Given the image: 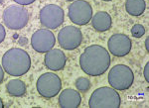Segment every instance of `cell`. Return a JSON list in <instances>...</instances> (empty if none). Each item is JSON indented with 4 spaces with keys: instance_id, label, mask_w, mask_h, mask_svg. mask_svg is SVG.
I'll return each mask as SVG.
<instances>
[{
    "instance_id": "d4e9b609",
    "label": "cell",
    "mask_w": 149,
    "mask_h": 108,
    "mask_svg": "<svg viewBox=\"0 0 149 108\" xmlns=\"http://www.w3.org/2000/svg\"><path fill=\"white\" fill-rule=\"evenodd\" d=\"M102 1H111V0H102Z\"/></svg>"
},
{
    "instance_id": "4316f807",
    "label": "cell",
    "mask_w": 149,
    "mask_h": 108,
    "mask_svg": "<svg viewBox=\"0 0 149 108\" xmlns=\"http://www.w3.org/2000/svg\"><path fill=\"white\" fill-rule=\"evenodd\" d=\"M66 1H74V0H66Z\"/></svg>"
},
{
    "instance_id": "3957f363",
    "label": "cell",
    "mask_w": 149,
    "mask_h": 108,
    "mask_svg": "<svg viewBox=\"0 0 149 108\" xmlns=\"http://www.w3.org/2000/svg\"><path fill=\"white\" fill-rule=\"evenodd\" d=\"M121 99L118 92L112 87H100L91 95L88 106L91 108H118Z\"/></svg>"
},
{
    "instance_id": "4fadbf2b",
    "label": "cell",
    "mask_w": 149,
    "mask_h": 108,
    "mask_svg": "<svg viewBox=\"0 0 149 108\" xmlns=\"http://www.w3.org/2000/svg\"><path fill=\"white\" fill-rule=\"evenodd\" d=\"M81 96L78 90L67 88L59 95V105L62 108H78L81 105Z\"/></svg>"
},
{
    "instance_id": "603a6c76",
    "label": "cell",
    "mask_w": 149,
    "mask_h": 108,
    "mask_svg": "<svg viewBox=\"0 0 149 108\" xmlns=\"http://www.w3.org/2000/svg\"><path fill=\"white\" fill-rule=\"evenodd\" d=\"M145 48L147 51H149V38H146L145 40Z\"/></svg>"
},
{
    "instance_id": "d6986e66",
    "label": "cell",
    "mask_w": 149,
    "mask_h": 108,
    "mask_svg": "<svg viewBox=\"0 0 149 108\" xmlns=\"http://www.w3.org/2000/svg\"><path fill=\"white\" fill-rule=\"evenodd\" d=\"M14 1L17 4H19V5L25 6V5H30V4H32L36 0H14Z\"/></svg>"
},
{
    "instance_id": "cb8c5ba5",
    "label": "cell",
    "mask_w": 149,
    "mask_h": 108,
    "mask_svg": "<svg viewBox=\"0 0 149 108\" xmlns=\"http://www.w3.org/2000/svg\"><path fill=\"white\" fill-rule=\"evenodd\" d=\"M4 105H3V102H2V100H1V98H0V108H2Z\"/></svg>"
},
{
    "instance_id": "7402d4cb",
    "label": "cell",
    "mask_w": 149,
    "mask_h": 108,
    "mask_svg": "<svg viewBox=\"0 0 149 108\" xmlns=\"http://www.w3.org/2000/svg\"><path fill=\"white\" fill-rule=\"evenodd\" d=\"M3 78H4V69L0 66V84H1V82L3 81Z\"/></svg>"
},
{
    "instance_id": "277c9868",
    "label": "cell",
    "mask_w": 149,
    "mask_h": 108,
    "mask_svg": "<svg viewBox=\"0 0 149 108\" xmlns=\"http://www.w3.org/2000/svg\"><path fill=\"white\" fill-rule=\"evenodd\" d=\"M107 80L110 86L115 90H125L133 84L134 74L129 66L116 64L109 71Z\"/></svg>"
},
{
    "instance_id": "52a82bcc",
    "label": "cell",
    "mask_w": 149,
    "mask_h": 108,
    "mask_svg": "<svg viewBox=\"0 0 149 108\" xmlns=\"http://www.w3.org/2000/svg\"><path fill=\"white\" fill-rule=\"evenodd\" d=\"M65 12L56 4H48L40 11V23L47 29H57L64 23Z\"/></svg>"
},
{
    "instance_id": "484cf974",
    "label": "cell",
    "mask_w": 149,
    "mask_h": 108,
    "mask_svg": "<svg viewBox=\"0 0 149 108\" xmlns=\"http://www.w3.org/2000/svg\"><path fill=\"white\" fill-rule=\"evenodd\" d=\"M3 1H4V0H0V3H2Z\"/></svg>"
},
{
    "instance_id": "2e32d148",
    "label": "cell",
    "mask_w": 149,
    "mask_h": 108,
    "mask_svg": "<svg viewBox=\"0 0 149 108\" xmlns=\"http://www.w3.org/2000/svg\"><path fill=\"white\" fill-rule=\"evenodd\" d=\"M6 90L11 96L20 97L26 93V84L21 80H11L6 84Z\"/></svg>"
},
{
    "instance_id": "8992f818",
    "label": "cell",
    "mask_w": 149,
    "mask_h": 108,
    "mask_svg": "<svg viewBox=\"0 0 149 108\" xmlns=\"http://www.w3.org/2000/svg\"><path fill=\"white\" fill-rule=\"evenodd\" d=\"M36 88L41 96L52 98L56 96L62 88L61 78L56 73H46L40 75L36 82Z\"/></svg>"
},
{
    "instance_id": "ffe728a7",
    "label": "cell",
    "mask_w": 149,
    "mask_h": 108,
    "mask_svg": "<svg viewBox=\"0 0 149 108\" xmlns=\"http://www.w3.org/2000/svg\"><path fill=\"white\" fill-rule=\"evenodd\" d=\"M6 37V32H5V29H4L3 25L0 24V43H2L4 41Z\"/></svg>"
},
{
    "instance_id": "7c38bea8",
    "label": "cell",
    "mask_w": 149,
    "mask_h": 108,
    "mask_svg": "<svg viewBox=\"0 0 149 108\" xmlns=\"http://www.w3.org/2000/svg\"><path fill=\"white\" fill-rule=\"evenodd\" d=\"M66 55L60 49H52L46 53L44 57L45 66L53 71H62L66 66Z\"/></svg>"
},
{
    "instance_id": "7a4b0ae2",
    "label": "cell",
    "mask_w": 149,
    "mask_h": 108,
    "mask_svg": "<svg viewBox=\"0 0 149 108\" xmlns=\"http://www.w3.org/2000/svg\"><path fill=\"white\" fill-rule=\"evenodd\" d=\"M2 68L9 75L22 76L31 68L29 54L20 48H12L2 57Z\"/></svg>"
},
{
    "instance_id": "5bb4252c",
    "label": "cell",
    "mask_w": 149,
    "mask_h": 108,
    "mask_svg": "<svg viewBox=\"0 0 149 108\" xmlns=\"http://www.w3.org/2000/svg\"><path fill=\"white\" fill-rule=\"evenodd\" d=\"M92 26L97 32L109 31L112 26L111 16L105 11L97 12L92 17Z\"/></svg>"
},
{
    "instance_id": "5b68a950",
    "label": "cell",
    "mask_w": 149,
    "mask_h": 108,
    "mask_svg": "<svg viewBox=\"0 0 149 108\" xmlns=\"http://www.w3.org/2000/svg\"><path fill=\"white\" fill-rule=\"evenodd\" d=\"M2 19L5 26L11 30H20L27 25L29 13L22 5H10L2 14Z\"/></svg>"
},
{
    "instance_id": "9a60e30c",
    "label": "cell",
    "mask_w": 149,
    "mask_h": 108,
    "mask_svg": "<svg viewBox=\"0 0 149 108\" xmlns=\"http://www.w3.org/2000/svg\"><path fill=\"white\" fill-rule=\"evenodd\" d=\"M146 9V4L144 0H126L125 2V10L130 16L142 15Z\"/></svg>"
},
{
    "instance_id": "8fae6325",
    "label": "cell",
    "mask_w": 149,
    "mask_h": 108,
    "mask_svg": "<svg viewBox=\"0 0 149 108\" xmlns=\"http://www.w3.org/2000/svg\"><path fill=\"white\" fill-rule=\"evenodd\" d=\"M131 40L127 35L114 34L107 42L109 52L115 57H124L129 54L131 50Z\"/></svg>"
},
{
    "instance_id": "ac0fdd59",
    "label": "cell",
    "mask_w": 149,
    "mask_h": 108,
    "mask_svg": "<svg viewBox=\"0 0 149 108\" xmlns=\"http://www.w3.org/2000/svg\"><path fill=\"white\" fill-rule=\"evenodd\" d=\"M145 34V28L140 24H135L131 28V35L135 38H140Z\"/></svg>"
},
{
    "instance_id": "e0dca14e",
    "label": "cell",
    "mask_w": 149,
    "mask_h": 108,
    "mask_svg": "<svg viewBox=\"0 0 149 108\" xmlns=\"http://www.w3.org/2000/svg\"><path fill=\"white\" fill-rule=\"evenodd\" d=\"M90 86H91L90 80L86 78H80L76 80V87L80 91L85 92V91L90 89Z\"/></svg>"
},
{
    "instance_id": "30bf717a",
    "label": "cell",
    "mask_w": 149,
    "mask_h": 108,
    "mask_svg": "<svg viewBox=\"0 0 149 108\" xmlns=\"http://www.w3.org/2000/svg\"><path fill=\"white\" fill-rule=\"evenodd\" d=\"M56 38L49 29L36 31L31 38V46L38 53H47L54 48Z\"/></svg>"
},
{
    "instance_id": "44dd1931",
    "label": "cell",
    "mask_w": 149,
    "mask_h": 108,
    "mask_svg": "<svg viewBox=\"0 0 149 108\" xmlns=\"http://www.w3.org/2000/svg\"><path fill=\"white\" fill-rule=\"evenodd\" d=\"M144 78H145V80L149 82V63H147L145 64V68H144Z\"/></svg>"
},
{
    "instance_id": "6da1fadb",
    "label": "cell",
    "mask_w": 149,
    "mask_h": 108,
    "mask_svg": "<svg viewBox=\"0 0 149 108\" xmlns=\"http://www.w3.org/2000/svg\"><path fill=\"white\" fill-rule=\"evenodd\" d=\"M109 53L100 45H92L80 57V66L84 73L91 76L102 75L110 66Z\"/></svg>"
},
{
    "instance_id": "9c48e42d",
    "label": "cell",
    "mask_w": 149,
    "mask_h": 108,
    "mask_svg": "<svg viewBox=\"0 0 149 108\" xmlns=\"http://www.w3.org/2000/svg\"><path fill=\"white\" fill-rule=\"evenodd\" d=\"M81 41H83L81 31L74 26H66L61 29L58 34L59 45L64 50H68V51H72L80 47Z\"/></svg>"
},
{
    "instance_id": "ba28073f",
    "label": "cell",
    "mask_w": 149,
    "mask_h": 108,
    "mask_svg": "<svg viewBox=\"0 0 149 108\" xmlns=\"http://www.w3.org/2000/svg\"><path fill=\"white\" fill-rule=\"evenodd\" d=\"M68 15L70 20L77 25H86L92 20L93 8L85 0H77L69 6Z\"/></svg>"
}]
</instances>
